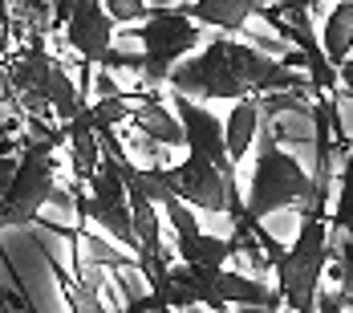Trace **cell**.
Instances as JSON below:
<instances>
[{
	"label": "cell",
	"mask_w": 353,
	"mask_h": 313,
	"mask_svg": "<svg viewBox=\"0 0 353 313\" xmlns=\"http://www.w3.org/2000/svg\"><path fill=\"white\" fill-rule=\"evenodd\" d=\"M171 94L195 102H244L276 90H313L309 73H296L284 57H272L240 37H215L203 49H195L171 73Z\"/></svg>",
	"instance_id": "cell-1"
},
{
	"label": "cell",
	"mask_w": 353,
	"mask_h": 313,
	"mask_svg": "<svg viewBox=\"0 0 353 313\" xmlns=\"http://www.w3.org/2000/svg\"><path fill=\"white\" fill-rule=\"evenodd\" d=\"M171 106L183 118V131H187V159L179 167H167V179H171L175 196L183 204H191L195 211L228 216L232 228H236L240 216H244V196H240L236 159L228 155L223 122L203 102L183 98V94H171Z\"/></svg>",
	"instance_id": "cell-2"
},
{
	"label": "cell",
	"mask_w": 353,
	"mask_h": 313,
	"mask_svg": "<svg viewBox=\"0 0 353 313\" xmlns=\"http://www.w3.org/2000/svg\"><path fill=\"white\" fill-rule=\"evenodd\" d=\"M309 196H313V167H305L301 155L292 146H284L268 122H260V135L252 146V179L244 191V216L232 228V236L248 252V240H256L260 220H268L272 211L284 208H305Z\"/></svg>",
	"instance_id": "cell-3"
},
{
	"label": "cell",
	"mask_w": 353,
	"mask_h": 313,
	"mask_svg": "<svg viewBox=\"0 0 353 313\" xmlns=\"http://www.w3.org/2000/svg\"><path fill=\"white\" fill-rule=\"evenodd\" d=\"M256 240L264 248V256L276 269V293H281L284 310L292 313H317V293L325 285V273L337 256L333 228H329V211L305 208L301 211V228L296 240L281 248L264 228H256Z\"/></svg>",
	"instance_id": "cell-4"
},
{
	"label": "cell",
	"mask_w": 353,
	"mask_h": 313,
	"mask_svg": "<svg viewBox=\"0 0 353 313\" xmlns=\"http://www.w3.org/2000/svg\"><path fill=\"white\" fill-rule=\"evenodd\" d=\"M0 73H4V82H8L17 106L25 110V118H45V122L65 126V122H73L90 106L81 82H73V73L65 70V61L49 53L45 33H29L25 49L12 53L8 66Z\"/></svg>",
	"instance_id": "cell-5"
},
{
	"label": "cell",
	"mask_w": 353,
	"mask_h": 313,
	"mask_svg": "<svg viewBox=\"0 0 353 313\" xmlns=\"http://www.w3.org/2000/svg\"><path fill=\"white\" fill-rule=\"evenodd\" d=\"M25 126L29 131L17 142V171L0 200V232L41 224L45 204L61 196L57 191V151L65 146V131L45 118H25Z\"/></svg>",
	"instance_id": "cell-6"
},
{
	"label": "cell",
	"mask_w": 353,
	"mask_h": 313,
	"mask_svg": "<svg viewBox=\"0 0 353 313\" xmlns=\"http://www.w3.org/2000/svg\"><path fill=\"white\" fill-rule=\"evenodd\" d=\"M208 29L191 21L179 4L154 8L142 25H134L139 37V90H167L179 61H187L203 41Z\"/></svg>",
	"instance_id": "cell-7"
},
{
	"label": "cell",
	"mask_w": 353,
	"mask_h": 313,
	"mask_svg": "<svg viewBox=\"0 0 353 313\" xmlns=\"http://www.w3.org/2000/svg\"><path fill=\"white\" fill-rule=\"evenodd\" d=\"M77 216L85 224H94L106 240H114L118 248H126L139 260V236H134V211H130V191L126 179L118 171V163L102 151L98 171L90 175L85 183L77 179Z\"/></svg>",
	"instance_id": "cell-8"
},
{
	"label": "cell",
	"mask_w": 353,
	"mask_h": 313,
	"mask_svg": "<svg viewBox=\"0 0 353 313\" xmlns=\"http://www.w3.org/2000/svg\"><path fill=\"white\" fill-rule=\"evenodd\" d=\"M53 25L61 29L65 49L77 53V61H81V90H85V98H90V73L110 70L118 21L106 12L102 0H57Z\"/></svg>",
	"instance_id": "cell-9"
},
{
	"label": "cell",
	"mask_w": 353,
	"mask_h": 313,
	"mask_svg": "<svg viewBox=\"0 0 353 313\" xmlns=\"http://www.w3.org/2000/svg\"><path fill=\"white\" fill-rule=\"evenodd\" d=\"M163 211H167V224H171V248H175V256L183 265H212V269H223V265H232V260L244 252V244L236 240L232 232H228V236L203 232L195 208L183 204L179 196H171V200L163 204Z\"/></svg>",
	"instance_id": "cell-10"
},
{
	"label": "cell",
	"mask_w": 353,
	"mask_h": 313,
	"mask_svg": "<svg viewBox=\"0 0 353 313\" xmlns=\"http://www.w3.org/2000/svg\"><path fill=\"white\" fill-rule=\"evenodd\" d=\"M130 98H134L130 126L139 131V139H150L154 146H187L183 118L175 114V106L163 90H130Z\"/></svg>",
	"instance_id": "cell-11"
},
{
	"label": "cell",
	"mask_w": 353,
	"mask_h": 313,
	"mask_svg": "<svg viewBox=\"0 0 353 313\" xmlns=\"http://www.w3.org/2000/svg\"><path fill=\"white\" fill-rule=\"evenodd\" d=\"M268 0H191V4H179L191 21H199L203 29L215 33H244L248 25L264 12Z\"/></svg>",
	"instance_id": "cell-12"
},
{
	"label": "cell",
	"mask_w": 353,
	"mask_h": 313,
	"mask_svg": "<svg viewBox=\"0 0 353 313\" xmlns=\"http://www.w3.org/2000/svg\"><path fill=\"white\" fill-rule=\"evenodd\" d=\"M65 131V146H70V159H73V175L85 183L90 175L98 171V163H102V135H98V126H94V118H90V106L61 126Z\"/></svg>",
	"instance_id": "cell-13"
},
{
	"label": "cell",
	"mask_w": 353,
	"mask_h": 313,
	"mask_svg": "<svg viewBox=\"0 0 353 313\" xmlns=\"http://www.w3.org/2000/svg\"><path fill=\"white\" fill-rule=\"evenodd\" d=\"M260 122H264L260 98L232 102L228 118H223V139H228V155L236 159V167H240V159H248V155H252V146H256V135H260Z\"/></svg>",
	"instance_id": "cell-14"
},
{
	"label": "cell",
	"mask_w": 353,
	"mask_h": 313,
	"mask_svg": "<svg viewBox=\"0 0 353 313\" xmlns=\"http://www.w3.org/2000/svg\"><path fill=\"white\" fill-rule=\"evenodd\" d=\"M321 45L329 53V61L337 70H345L353 57V0H337L329 12H325V25H321Z\"/></svg>",
	"instance_id": "cell-15"
},
{
	"label": "cell",
	"mask_w": 353,
	"mask_h": 313,
	"mask_svg": "<svg viewBox=\"0 0 353 313\" xmlns=\"http://www.w3.org/2000/svg\"><path fill=\"white\" fill-rule=\"evenodd\" d=\"M12 4V17L21 29L29 33H49L53 29V12H57V0H8Z\"/></svg>",
	"instance_id": "cell-16"
},
{
	"label": "cell",
	"mask_w": 353,
	"mask_h": 313,
	"mask_svg": "<svg viewBox=\"0 0 353 313\" xmlns=\"http://www.w3.org/2000/svg\"><path fill=\"white\" fill-rule=\"evenodd\" d=\"M106 4V12L118 21V25H126V29H134V25H142L150 12H154V4L150 0H102Z\"/></svg>",
	"instance_id": "cell-17"
},
{
	"label": "cell",
	"mask_w": 353,
	"mask_h": 313,
	"mask_svg": "<svg viewBox=\"0 0 353 313\" xmlns=\"http://www.w3.org/2000/svg\"><path fill=\"white\" fill-rule=\"evenodd\" d=\"M12 33H17V17H12V4L0 0V70L8 66V45H12Z\"/></svg>",
	"instance_id": "cell-18"
},
{
	"label": "cell",
	"mask_w": 353,
	"mask_h": 313,
	"mask_svg": "<svg viewBox=\"0 0 353 313\" xmlns=\"http://www.w3.org/2000/svg\"><path fill=\"white\" fill-rule=\"evenodd\" d=\"M12 171H17V151H12V139H8L0 146V200H4V191L12 183Z\"/></svg>",
	"instance_id": "cell-19"
},
{
	"label": "cell",
	"mask_w": 353,
	"mask_h": 313,
	"mask_svg": "<svg viewBox=\"0 0 353 313\" xmlns=\"http://www.w3.org/2000/svg\"><path fill=\"white\" fill-rule=\"evenodd\" d=\"M268 4H272V8H309V12H313L317 0H268Z\"/></svg>",
	"instance_id": "cell-20"
},
{
	"label": "cell",
	"mask_w": 353,
	"mask_h": 313,
	"mask_svg": "<svg viewBox=\"0 0 353 313\" xmlns=\"http://www.w3.org/2000/svg\"><path fill=\"white\" fill-rule=\"evenodd\" d=\"M341 297H345V313H353V289H341Z\"/></svg>",
	"instance_id": "cell-21"
},
{
	"label": "cell",
	"mask_w": 353,
	"mask_h": 313,
	"mask_svg": "<svg viewBox=\"0 0 353 313\" xmlns=\"http://www.w3.org/2000/svg\"><path fill=\"white\" fill-rule=\"evenodd\" d=\"M159 313H175V310H159ZM199 313H212V310H199Z\"/></svg>",
	"instance_id": "cell-22"
},
{
	"label": "cell",
	"mask_w": 353,
	"mask_h": 313,
	"mask_svg": "<svg viewBox=\"0 0 353 313\" xmlns=\"http://www.w3.org/2000/svg\"><path fill=\"white\" fill-rule=\"evenodd\" d=\"M4 301H8V297H4V289H0V305H4Z\"/></svg>",
	"instance_id": "cell-23"
},
{
	"label": "cell",
	"mask_w": 353,
	"mask_h": 313,
	"mask_svg": "<svg viewBox=\"0 0 353 313\" xmlns=\"http://www.w3.org/2000/svg\"><path fill=\"white\" fill-rule=\"evenodd\" d=\"M179 4H191V0H179Z\"/></svg>",
	"instance_id": "cell-24"
}]
</instances>
